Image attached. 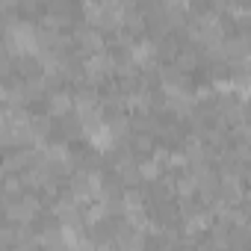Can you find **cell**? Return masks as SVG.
Segmentation results:
<instances>
[{
  "mask_svg": "<svg viewBox=\"0 0 251 251\" xmlns=\"http://www.w3.org/2000/svg\"><path fill=\"white\" fill-rule=\"evenodd\" d=\"M136 172H139V180H142V186H151V183H157L166 172H163V166L160 163H154L151 157H145V160H136Z\"/></svg>",
  "mask_w": 251,
  "mask_h": 251,
  "instance_id": "obj_3",
  "label": "cell"
},
{
  "mask_svg": "<svg viewBox=\"0 0 251 251\" xmlns=\"http://www.w3.org/2000/svg\"><path fill=\"white\" fill-rule=\"evenodd\" d=\"M180 74H186V77H192V71H198L201 68V53L192 48V45H183L180 50H177V56H175V62H172Z\"/></svg>",
  "mask_w": 251,
  "mask_h": 251,
  "instance_id": "obj_2",
  "label": "cell"
},
{
  "mask_svg": "<svg viewBox=\"0 0 251 251\" xmlns=\"http://www.w3.org/2000/svg\"><path fill=\"white\" fill-rule=\"evenodd\" d=\"M15 245H18V239H15V227L6 225V222H0V251H12Z\"/></svg>",
  "mask_w": 251,
  "mask_h": 251,
  "instance_id": "obj_4",
  "label": "cell"
},
{
  "mask_svg": "<svg viewBox=\"0 0 251 251\" xmlns=\"http://www.w3.org/2000/svg\"><path fill=\"white\" fill-rule=\"evenodd\" d=\"M95 251H118V248L112 239H100V242H95Z\"/></svg>",
  "mask_w": 251,
  "mask_h": 251,
  "instance_id": "obj_5",
  "label": "cell"
},
{
  "mask_svg": "<svg viewBox=\"0 0 251 251\" xmlns=\"http://www.w3.org/2000/svg\"><path fill=\"white\" fill-rule=\"evenodd\" d=\"M45 115H50L53 121L56 118H62V115H68V112H74V100H71V89H59V92H48L45 95Z\"/></svg>",
  "mask_w": 251,
  "mask_h": 251,
  "instance_id": "obj_1",
  "label": "cell"
}]
</instances>
